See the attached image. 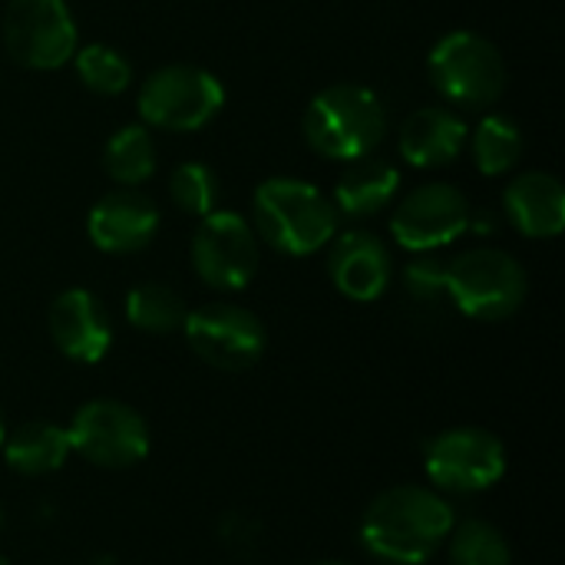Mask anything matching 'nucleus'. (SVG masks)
<instances>
[{
    "label": "nucleus",
    "instance_id": "nucleus-1",
    "mask_svg": "<svg viewBox=\"0 0 565 565\" xmlns=\"http://www.w3.org/2000/svg\"><path fill=\"white\" fill-rule=\"evenodd\" d=\"M454 523V507L437 490L394 487L364 510L361 543L381 563L420 565L447 543Z\"/></svg>",
    "mask_w": 565,
    "mask_h": 565
},
{
    "label": "nucleus",
    "instance_id": "nucleus-2",
    "mask_svg": "<svg viewBox=\"0 0 565 565\" xmlns=\"http://www.w3.org/2000/svg\"><path fill=\"white\" fill-rule=\"evenodd\" d=\"M255 235L265 238L275 252L305 258L331 245L338 232V212L328 195L301 179H268L255 189L252 199Z\"/></svg>",
    "mask_w": 565,
    "mask_h": 565
},
{
    "label": "nucleus",
    "instance_id": "nucleus-3",
    "mask_svg": "<svg viewBox=\"0 0 565 565\" xmlns=\"http://www.w3.org/2000/svg\"><path fill=\"white\" fill-rule=\"evenodd\" d=\"M387 132L381 99L358 83L321 89L305 109V139L318 156L354 162L371 156Z\"/></svg>",
    "mask_w": 565,
    "mask_h": 565
},
{
    "label": "nucleus",
    "instance_id": "nucleus-4",
    "mask_svg": "<svg viewBox=\"0 0 565 565\" xmlns=\"http://www.w3.org/2000/svg\"><path fill=\"white\" fill-rule=\"evenodd\" d=\"M523 265L500 248H470L447 262V298L473 321L513 318L526 301Z\"/></svg>",
    "mask_w": 565,
    "mask_h": 565
},
{
    "label": "nucleus",
    "instance_id": "nucleus-5",
    "mask_svg": "<svg viewBox=\"0 0 565 565\" xmlns=\"http://www.w3.org/2000/svg\"><path fill=\"white\" fill-rule=\"evenodd\" d=\"M430 79L447 103L480 109L503 96L507 63L487 36L454 30L430 50Z\"/></svg>",
    "mask_w": 565,
    "mask_h": 565
},
{
    "label": "nucleus",
    "instance_id": "nucleus-6",
    "mask_svg": "<svg viewBox=\"0 0 565 565\" xmlns=\"http://www.w3.org/2000/svg\"><path fill=\"white\" fill-rule=\"evenodd\" d=\"M139 116L169 132L205 129L225 106V86L202 66H162L139 89Z\"/></svg>",
    "mask_w": 565,
    "mask_h": 565
},
{
    "label": "nucleus",
    "instance_id": "nucleus-7",
    "mask_svg": "<svg viewBox=\"0 0 565 565\" xmlns=\"http://www.w3.org/2000/svg\"><path fill=\"white\" fill-rule=\"evenodd\" d=\"M70 450L103 470H129L149 454L146 420L122 401H89L83 404L70 427Z\"/></svg>",
    "mask_w": 565,
    "mask_h": 565
},
{
    "label": "nucleus",
    "instance_id": "nucleus-8",
    "mask_svg": "<svg viewBox=\"0 0 565 565\" xmlns=\"http://www.w3.org/2000/svg\"><path fill=\"white\" fill-rule=\"evenodd\" d=\"M427 477L434 487L450 493H480L503 480L507 447L497 434L483 427L444 430L427 444L424 457Z\"/></svg>",
    "mask_w": 565,
    "mask_h": 565
},
{
    "label": "nucleus",
    "instance_id": "nucleus-9",
    "mask_svg": "<svg viewBox=\"0 0 565 565\" xmlns=\"http://www.w3.org/2000/svg\"><path fill=\"white\" fill-rule=\"evenodd\" d=\"M3 43L20 66L60 70L79 50V33L66 0H10Z\"/></svg>",
    "mask_w": 565,
    "mask_h": 565
},
{
    "label": "nucleus",
    "instance_id": "nucleus-10",
    "mask_svg": "<svg viewBox=\"0 0 565 565\" xmlns=\"http://www.w3.org/2000/svg\"><path fill=\"white\" fill-rule=\"evenodd\" d=\"M182 331L195 358L228 374L255 367L268 344L265 324L248 308L225 305V301L189 311Z\"/></svg>",
    "mask_w": 565,
    "mask_h": 565
},
{
    "label": "nucleus",
    "instance_id": "nucleus-11",
    "mask_svg": "<svg viewBox=\"0 0 565 565\" xmlns=\"http://www.w3.org/2000/svg\"><path fill=\"white\" fill-rule=\"evenodd\" d=\"M192 265L215 291H242L258 271V235L238 212L215 209L199 218Z\"/></svg>",
    "mask_w": 565,
    "mask_h": 565
},
{
    "label": "nucleus",
    "instance_id": "nucleus-12",
    "mask_svg": "<svg viewBox=\"0 0 565 565\" xmlns=\"http://www.w3.org/2000/svg\"><path fill=\"white\" fill-rule=\"evenodd\" d=\"M473 225L470 202L447 182H427L407 192L391 215V235L401 248L427 255L457 242Z\"/></svg>",
    "mask_w": 565,
    "mask_h": 565
},
{
    "label": "nucleus",
    "instance_id": "nucleus-13",
    "mask_svg": "<svg viewBox=\"0 0 565 565\" xmlns=\"http://www.w3.org/2000/svg\"><path fill=\"white\" fill-rule=\"evenodd\" d=\"M89 238L99 252L109 255H129L146 248L159 232V209L152 199H146L136 189H116L106 192L86 218Z\"/></svg>",
    "mask_w": 565,
    "mask_h": 565
},
{
    "label": "nucleus",
    "instance_id": "nucleus-14",
    "mask_svg": "<svg viewBox=\"0 0 565 565\" xmlns=\"http://www.w3.org/2000/svg\"><path fill=\"white\" fill-rule=\"evenodd\" d=\"M50 338L70 361L96 364L109 354L113 324L96 295L86 288H70L50 305Z\"/></svg>",
    "mask_w": 565,
    "mask_h": 565
},
{
    "label": "nucleus",
    "instance_id": "nucleus-15",
    "mask_svg": "<svg viewBox=\"0 0 565 565\" xmlns=\"http://www.w3.org/2000/svg\"><path fill=\"white\" fill-rule=\"evenodd\" d=\"M328 271L344 298L377 301L391 285V252L377 235L354 228L331 238Z\"/></svg>",
    "mask_w": 565,
    "mask_h": 565
},
{
    "label": "nucleus",
    "instance_id": "nucleus-16",
    "mask_svg": "<svg viewBox=\"0 0 565 565\" xmlns=\"http://www.w3.org/2000/svg\"><path fill=\"white\" fill-rule=\"evenodd\" d=\"M510 222L526 238H556L565 228V189L550 172H526L503 192Z\"/></svg>",
    "mask_w": 565,
    "mask_h": 565
},
{
    "label": "nucleus",
    "instance_id": "nucleus-17",
    "mask_svg": "<svg viewBox=\"0 0 565 565\" xmlns=\"http://www.w3.org/2000/svg\"><path fill=\"white\" fill-rule=\"evenodd\" d=\"M467 122L447 106H424L401 126V156L417 169L447 166L463 152Z\"/></svg>",
    "mask_w": 565,
    "mask_h": 565
},
{
    "label": "nucleus",
    "instance_id": "nucleus-18",
    "mask_svg": "<svg viewBox=\"0 0 565 565\" xmlns=\"http://www.w3.org/2000/svg\"><path fill=\"white\" fill-rule=\"evenodd\" d=\"M397 189H401L397 166L364 156V159H354L348 166V172L338 179L334 205H338V212H344L351 218H371L397 199Z\"/></svg>",
    "mask_w": 565,
    "mask_h": 565
},
{
    "label": "nucleus",
    "instance_id": "nucleus-19",
    "mask_svg": "<svg viewBox=\"0 0 565 565\" xmlns=\"http://www.w3.org/2000/svg\"><path fill=\"white\" fill-rule=\"evenodd\" d=\"M0 454L10 470L23 477H46V473H56L70 460L73 450H70V437L63 427L50 420H30L3 437Z\"/></svg>",
    "mask_w": 565,
    "mask_h": 565
},
{
    "label": "nucleus",
    "instance_id": "nucleus-20",
    "mask_svg": "<svg viewBox=\"0 0 565 565\" xmlns=\"http://www.w3.org/2000/svg\"><path fill=\"white\" fill-rule=\"evenodd\" d=\"M185 315H189L185 301L169 285L146 281V285H136L126 295V318H129V324L136 331L172 334V331H182Z\"/></svg>",
    "mask_w": 565,
    "mask_h": 565
},
{
    "label": "nucleus",
    "instance_id": "nucleus-21",
    "mask_svg": "<svg viewBox=\"0 0 565 565\" xmlns=\"http://www.w3.org/2000/svg\"><path fill=\"white\" fill-rule=\"evenodd\" d=\"M103 169L119 185H139L156 172V142L146 126H122L103 149Z\"/></svg>",
    "mask_w": 565,
    "mask_h": 565
},
{
    "label": "nucleus",
    "instance_id": "nucleus-22",
    "mask_svg": "<svg viewBox=\"0 0 565 565\" xmlns=\"http://www.w3.org/2000/svg\"><path fill=\"white\" fill-rule=\"evenodd\" d=\"M523 156V132L507 116H487L473 132V159L483 175L510 172Z\"/></svg>",
    "mask_w": 565,
    "mask_h": 565
},
{
    "label": "nucleus",
    "instance_id": "nucleus-23",
    "mask_svg": "<svg viewBox=\"0 0 565 565\" xmlns=\"http://www.w3.org/2000/svg\"><path fill=\"white\" fill-rule=\"evenodd\" d=\"M450 563L454 565H513L507 536L487 520H463L450 530Z\"/></svg>",
    "mask_w": 565,
    "mask_h": 565
},
{
    "label": "nucleus",
    "instance_id": "nucleus-24",
    "mask_svg": "<svg viewBox=\"0 0 565 565\" xmlns=\"http://www.w3.org/2000/svg\"><path fill=\"white\" fill-rule=\"evenodd\" d=\"M73 56H76V73H79L83 86L99 96H116L132 83L129 60L106 43H89V46L76 50Z\"/></svg>",
    "mask_w": 565,
    "mask_h": 565
},
{
    "label": "nucleus",
    "instance_id": "nucleus-25",
    "mask_svg": "<svg viewBox=\"0 0 565 565\" xmlns=\"http://www.w3.org/2000/svg\"><path fill=\"white\" fill-rule=\"evenodd\" d=\"M169 195L179 212L205 218L209 212L218 209V179L202 162H182L169 179Z\"/></svg>",
    "mask_w": 565,
    "mask_h": 565
},
{
    "label": "nucleus",
    "instance_id": "nucleus-26",
    "mask_svg": "<svg viewBox=\"0 0 565 565\" xmlns=\"http://www.w3.org/2000/svg\"><path fill=\"white\" fill-rule=\"evenodd\" d=\"M404 288L420 308H440L447 298V262L437 258H414L404 271Z\"/></svg>",
    "mask_w": 565,
    "mask_h": 565
},
{
    "label": "nucleus",
    "instance_id": "nucleus-27",
    "mask_svg": "<svg viewBox=\"0 0 565 565\" xmlns=\"http://www.w3.org/2000/svg\"><path fill=\"white\" fill-rule=\"evenodd\" d=\"M3 437H7V424H3V414H0V447H3Z\"/></svg>",
    "mask_w": 565,
    "mask_h": 565
},
{
    "label": "nucleus",
    "instance_id": "nucleus-28",
    "mask_svg": "<svg viewBox=\"0 0 565 565\" xmlns=\"http://www.w3.org/2000/svg\"><path fill=\"white\" fill-rule=\"evenodd\" d=\"M0 565H10V559H7V556H0Z\"/></svg>",
    "mask_w": 565,
    "mask_h": 565
},
{
    "label": "nucleus",
    "instance_id": "nucleus-29",
    "mask_svg": "<svg viewBox=\"0 0 565 565\" xmlns=\"http://www.w3.org/2000/svg\"><path fill=\"white\" fill-rule=\"evenodd\" d=\"M0 533H3V510H0Z\"/></svg>",
    "mask_w": 565,
    "mask_h": 565
},
{
    "label": "nucleus",
    "instance_id": "nucleus-30",
    "mask_svg": "<svg viewBox=\"0 0 565 565\" xmlns=\"http://www.w3.org/2000/svg\"><path fill=\"white\" fill-rule=\"evenodd\" d=\"M318 565H348V563H318Z\"/></svg>",
    "mask_w": 565,
    "mask_h": 565
}]
</instances>
